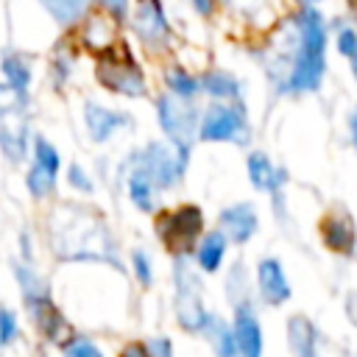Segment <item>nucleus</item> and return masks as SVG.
Returning a JSON list of instances; mask_svg holds the SVG:
<instances>
[{"label":"nucleus","instance_id":"obj_11","mask_svg":"<svg viewBox=\"0 0 357 357\" xmlns=\"http://www.w3.org/2000/svg\"><path fill=\"white\" fill-rule=\"evenodd\" d=\"M251 273H254V293H257L259 307L279 310L293 298V282L279 257H273V254L259 257Z\"/></svg>","mask_w":357,"mask_h":357},{"label":"nucleus","instance_id":"obj_22","mask_svg":"<svg viewBox=\"0 0 357 357\" xmlns=\"http://www.w3.org/2000/svg\"><path fill=\"white\" fill-rule=\"evenodd\" d=\"M28 315H31V321H33V326H36L39 337H42L45 343L56 346V349H59V343L73 332V326H70L67 315L56 307V301H53V298H45V301H39V304L28 307Z\"/></svg>","mask_w":357,"mask_h":357},{"label":"nucleus","instance_id":"obj_29","mask_svg":"<svg viewBox=\"0 0 357 357\" xmlns=\"http://www.w3.org/2000/svg\"><path fill=\"white\" fill-rule=\"evenodd\" d=\"M25 190L33 201H47L59 190V173H50L47 167L31 162L28 170H25Z\"/></svg>","mask_w":357,"mask_h":357},{"label":"nucleus","instance_id":"obj_23","mask_svg":"<svg viewBox=\"0 0 357 357\" xmlns=\"http://www.w3.org/2000/svg\"><path fill=\"white\" fill-rule=\"evenodd\" d=\"M159 81H162V89L176 95V98H184V100H201V81H198V73L190 70L184 61L178 59H165L162 70H159Z\"/></svg>","mask_w":357,"mask_h":357},{"label":"nucleus","instance_id":"obj_20","mask_svg":"<svg viewBox=\"0 0 357 357\" xmlns=\"http://www.w3.org/2000/svg\"><path fill=\"white\" fill-rule=\"evenodd\" d=\"M31 126H28V112L0 117V153L11 165H22L28 151H31Z\"/></svg>","mask_w":357,"mask_h":357},{"label":"nucleus","instance_id":"obj_24","mask_svg":"<svg viewBox=\"0 0 357 357\" xmlns=\"http://www.w3.org/2000/svg\"><path fill=\"white\" fill-rule=\"evenodd\" d=\"M223 298L229 307L240 304V301H257L254 293V273L248 271V265L243 259H231L223 268Z\"/></svg>","mask_w":357,"mask_h":357},{"label":"nucleus","instance_id":"obj_13","mask_svg":"<svg viewBox=\"0 0 357 357\" xmlns=\"http://www.w3.org/2000/svg\"><path fill=\"white\" fill-rule=\"evenodd\" d=\"M229 324L240 357H265V329L259 318V301H240L229 307Z\"/></svg>","mask_w":357,"mask_h":357},{"label":"nucleus","instance_id":"obj_16","mask_svg":"<svg viewBox=\"0 0 357 357\" xmlns=\"http://www.w3.org/2000/svg\"><path fill=\"white\" fill-rule=\"evenodd\" d=\"M245 178L251 184V190H257L259 195H273V192H284L290 184V170L279 162H273V156L262 148H251L245 153Z\"/></svg>","mask_w":357,"mask_h":357},{"label":"nucleus","instance_id":"obj_21","mask_svg":"<svg viewBox=\"0 0 357 357\" xmlns=\"http://www.w3.org/2000/svg\"><path fill=\"white\" fill-rule=\"evenodd\" d=\"M284 343L290 357H318L321 329L307 312H293L284 321Z\"/></svg>","mask_w":357,"mask_h":357},{"label":"nucleus","instance_id":"obj_2","mask_svg":"<svg viewBox=\"0 0 357 357\" xmlns=\"http://www.w3.org/2000/svg\"><path fill=\"white\" fill-rule=\"evenodd\" d=\"M50 229V245L59 262H95L109 265L114 271H126L117 243L95 209L75 206V204H59V209L50 212L47 220Z\"/></svg>","mask_w":357,"mask_h":357},{"label":"nucleus","instance_id":"obj_27","mask_svg":"<svg viewBox=\"0 0 357 357\" xmlns=\"http://www.w3.org/2000/svg\"><path fill=\"white\" fill-rule=\"evenodd\" d=\"M45 14L59 25V28H75L95 6V0H39Z\"/></svg>","mask_w":357,"mask_h":357},{"label":"nucleus","instance_id":"obj_18","mask_svg":"<svg viewBox=\"0 0 357 357\" xmlns=\"http://www.w3.org/2000/svg\"><path fill=\"white\" fill-rule=\"evenodd\" d=\"M201 81V98L206 100H245V81L220 64H209L198 70Z\"/></svg>","mask_w":357,"mask_h":357},{"label":"nucleus","instance_id":"obj_32","mask_svg":"<svg viewBox=\"0 0 357 357\" xmlns=\"http://www.w3.org/2000/svg\"><path fill=\"white\" fill-rule=\"evenodd\" d=\"M73 67H75V50H67V42H59L53 47V59H50V81L53 89H64L73 78Z\"/></svg>","mask_w":357,"mask_h":357},{"label":"nucleus","instance_id":"obj_8","mask_svg":"<svg viewBox=\"0 0 357 357\" xmlns=\"http://www.w3.org/2000/svg\"><path fill=\"white\" fill-rule=\"evenodd\" d=\"M139 50L151 59H173L176 50V28L167 17L165 0H131V11L126 20Z\"/></svg>","mask_w":357,"mask_h":357},{"label":"nucleus","instance_id":"obj_26","mask_svg":"<svg viewBox=\"0 0 357 357\" xmlns=\"http://www.w3.org/2000/svg\"><path fill=\"white\" fill-rule=\"evenodd\" d=\"M201 337L209 343L212 357H240L237 343H234V335H231V324L218 310L212 312V318H209V324H206V329H204Z\"/></svg>","mask_w":357,"mask_h":357},{"label":"nucleus","instance_id":"obj_38","mask_svg":"<svg viewBox=\"0 0 357 357\" xmlns=\"http://www.w3.org/2000/svg\"><path fill=\"white\" fill-rule=\"evenodd\" d=\"M95 6L103 8L106 14H112V17H114L117 22H123V25H126L128 11H131V0H95Z\"/></svg>","mask_w":357,"mask_h":357},{"label":"nucleus","instance_id":"obj_14","mask_svg":"<svg viewBox=\"0 0 357 357\" xmlns=\"http://www.w3.org/2000/svg\"><path fill=\"white\" fill-rule=\"evenodd\" d=\"M215 226L229 237L231 248H245L259 231V209L254 201L245 198L223 204L215 215Z\"/></svg>","mask_w":357,"mask_h":357},{"label":"nucleus","instance_id":"obj_7","mask_svg":"<svg viewBox=\"0 0 357 357\" xmlns=\"http://www.w3.org/2000/svg\"><path fill=\"white\" fill-rule=\"evenodd\" d=\"M95 81L109 95L126 100H145L151 98V81L142 61L134 56L128 42H120L114 50L95 59Z\"/></svg>","mask_w":357,"mask_h":357},{"label":"nucleus","instance_id":"obj_5","mask_svg":"<svg viewBox=\"0 0 357 357\" xmlns=\"http://www.w3.org/2000/svg\"><path fill=\"white\" fill-rule=\"evenodd\" d=\"M254 123L245 100H206L198 120V145L251 148Z\"/></svg>","mask_w":357,"mask_h":357},{"label":"nucleus","instance_id":"obj_36","mask_svg":"<svg viewBox=\"0 0 357 357\" xmlns=\"http://www.w3.org/2000/svg\"><path fill=\"white\" fill-rule=\"evenodd\" d=\"M20 337V318L11 307L0 304V349H8Z\"/></svg>","mask_w":357,"mask_h":357},{"label":"nucleus","instance_id":"obj_44","mask_svg":"<svg viewBox=\"0 0 357 357\" xmlns=\"http://www.w3.org/2000/svg\"><path fill=\"white\" fill-rule=\"evenodd\" d=\"M296 6H321L324 0H293Z\"/></svg>","mask_w":357,"mask_h":357},{"label":"nucleus","instance_id":"obj_34","mask_svg":"<svg viewBox=\"0 0 357 357\" xmlns=\"http://www.w3.org/2000/svg\"><path fill=\"white\" fill-rule=\"evenodd\" d=\"M64 178H67V187L81 192V195H92L95 192V178L89 176V170L78 162H70L67 170H64Z\"/></svg>","mask_w":357,"mask_h":357},{"label":"nucleus","instance_id":"obj_45","mask_svg":"<svg viewBox=\"0 0 357 357\" xmlns=\"http://www.w3.org/2000/svg\"><path fill=\"white\" fill-rule=\"evenodd\" d=\"M349 3H351V6H354V8H357V0H349Z\"/></svg>","mask_w":357,"mask_h":357},{"label":"nucleus","instance_id":"obj_19","mask_svg":"<svg viewBox=\"0 0 357 357\" xmlns=\"http://www.w3.org/2000/svg\"><path fill=\"white\" fill-rule=\"evenodd\" d=\"M229 251H231L229 237H226L218 226H212V229H206V231L201 234V240H198V245H195V251H192L190 259H192V265H195L204 276H215V273H220V271L226 268Z\"/></svg>","mask_w":357,"mask_h":357},{"label":"nucleus","instance_id":"obj_10","mask_svg":"<svg viewBox=\"0 0 357 357\" xmlns=\"http://www.w3.org/2000/svg\"><path fill=\"white\" fill-rule=\"evenodd\" d=\"M315 231H318L321 245L329 254H335L340 259H354L357 257V220L346 206L332 204L326 212H321V218L315 223Z\"/></svg>","mask_w":357,"mask_h":357},{"label":"nucleus","instance_id":"obj_31","mask_svg":"<svg viewBox=\"0 0 357 357\" xmlns=\"http://www.w3.org/2000/svg\"><path fill=\"white\" fill-rule=\"evenodd\" d=\"M59 354L61 357H106V351L100 349V343L92 335L75 332V329L59 343Z\"/></svg>","mask_w":357,"mask_h":357},{"label":"nucleus","instance_id":"obj_25","mask_svg":"<svg viewBox=\"0 0 357 357\" xmlns=\"http://www.w3.org/2000/svg\"><path fill=\"white\" fill-rule=\"evenodd\" d=\"M0 73H3V81L20 92L22 98H31V84H33V67L28 61L25 53L20 50H3L0 53Z\"/></svg>","mask_w":357,"mask_h":357},{"label":"nucleus","instance_id":"obj_42","mask_svg":"<svg viewBox=\"0 0 357 357\" xmlns=\"http://www.w3.org/2000/svg\"><path fill=\"white\" fill-rule=\"evenodd\" d=\"M346 315H349V321L357 326V290H354V293H349V301H346Z\"/></svg>","mask_w":357,"mask_h":357},{"label":"nucleus","instance_id":"obj_12","mask_svg":"<svg viewBox=\"0 0 357 357\" xmlns=\"http://www.w3.org/2000/svg\"><path fill=\"white\" fill-rule=\"evenodd\" d=\"M81 120H84V131H86L89 142H95V145L112 142L117 134L131 131L134 123H137L131 112L117 109V106H106V103L92 100V98L84 100V106H81Z\"/></svg>","mask_w":357,"mask_h":357},{"label":"nucleus","instance_id":"obj_9","mask_svg":"<svg viewBox=\"0 0 357 357\" xmlns=\"http://www.w3.org/2000/svg\"><path fill=\"white\" fill-rule=\"evenodd\" d=\"M126 156L151 178V184L156 187L159 195L178 190L184 184V178H187V170H190L178 159V153L173 151V145L165 137L162 139H148L145 145L131 148Z\"/></svg>","mask_w":357,"mask_h":357},{"label":"nucleus","instance_id":"obj_37","mask_svg":"<svg viewBox=\"0 0 357 357\" xmlns=\"http://www.w3.org/2000/svg\"><path fill=\"white\" fill-rule=\"evenodd\" d=\"M117 357H153V354H151L148 337H131L117 349Z\"/></svg>","mask_w":357,"mask_h":357},{"label":"nucleus","instance_id":"obj_40","mask_svg":"<svg viewBox=\"0 0 357 357\" xmlns=\"http://www.w3.org/2000/svg\"><path fill=\"white\" fill-rule=\"evenodd\" d=\"M184 3H187L190 11H192L198 20H204V22H209V20L218 17V0H184Z\"/></svg>","mask_w":357,"mask_h":357},{"label":"nucleus","instance_id":"obj_3","mask_svg":"<svg viewBox=\"0 0 357 357\" xmlns=\"http://www.w3.org/2000/svg\"><path fill=\"white\" fill-rule=\"evenodd\" d=\"M204 273L192 265L190 257L170 259V282H173V318L178 329L190 337H201L212 312L204 298Z\"/></svg>","mask_w":357,"mask_h":357},{"label":"nucleus","instance_id":"obj_39","mask_svg":"<svg viewBox=\"0 0 357 357\" xmlns=\"http://www.w3.org/2000/svg\"><path fill=\"white\" fill-rule=\"evenodd\" d=\"M148 346H151L153 357H178L176 354V343H173L170 335H153V337H148Z\"/></svg>","mask_w":357,"mask_h":357},{"label":"nucleus","instance_id":"obj_17","mask_svg":"<svg viewBox=\"0 0 357 357\" xmlns=\"http://www.w3.org/2000/svg\"><path fill=\"white\" fill-rule=\"evenodd\" d=\"M117 167H120L117 176H120V181H123V187H126L128 204H131L137 212H142V215H153V212L159 209V192H156V187L151 184V178H148L128 156H126Z\"/></svg>","mask_w":357,"mask_h":357},{"label":"nucleus","instance_id":"obj_35","mask_svg":"<svg viewBox=\"0 0 357 357\" xmlns=\"http://www.w3.org/2000/svg\"><path fill=\"white\" fill-rule=\"evenodd\" d=\"M28 106H31V98H22L6 81H0V117L22 114V112H28Z\"/></svg>","mask_w":357,"mask_h":357},{"label":"nucleus","instance_id":"obj_41","mask_svg":"<svg viewBox=\"0 0 357 357\" xmlns=\"http://www.w3.org/2000/svg\"><path fill=\"white\" fill-rule=\"evenodd\" d=\"M346 134H349V145H351V151L357 153V106L349 112V117H346Z\"/></svg>","mask_w":357,"mask_h":357},{"label":"nucleus","instance_id":"obj_1","mask_svg":"<svg viewBox=\"0 0 357 357\" xmlns=\"http://www.w3.org/2000/svg\"><path fill=\"white\" fill-rule=\"evenodd\" d=\"M329 17L321 6H296L268 33L254 61L273 98L318 95L329 70Z\"/></svg>","mask_w":357,"mask_h":357},{"label":"nucleus","instance_id":"obj_6","mask_svg":"<svg viewBox=\"0 0 357 357\" xmlns=\"http://www.w3.org/2000/svg\"><path fill=\"white\" fill-rule=\"evenodd\" d=\"M153 114L162 137L173 145L178 159L190 167L195 145H198V120H201V100H184L170 92L153 95Z\"/></svg>","mask_w":357,"mask_h":357},{"label":"nucleus","instance_id":"obj_30","mask_svg":"<svg viewBox=\"0 0 357 357\" xmlns=\"http://www.w3.org/2000/svg\"><path fill=\"white\" fill-rule=\"evenodd\" d=\"M128 271H131L134 282H137L142 290H151V287L156 284V262H153V257H151L148 248L137 245V248L128 251Z\"/></svg>","mask_w":357,"mask_h":357},{"label":"nucleus","instance_id":"obj_43","mask_svg":"<svg viewBox=\"0 0 357 357\" xmlns=\"http://www.w3.org/2000/svg\"><path fill=\"white\" fill-rule=\"evenodd\" d=\"M349 73H351V81H354V86H357V53L349 59Z\"/></svg>","mask_w":357,"mask_h":357},{"label":"nucleus","instance_id":"obj_28","mask_svg":"<svg viewBox=\"0 0 357 357\" xmlns=\"http://www.w3.org/2000/svg\"><path fill=\"white\" fill-rule=\"evenodd\" d=\"M329 39L335 45V53L349 61L357 53V22L346 14L329 17Z\"/></svg>","mask_w":357,"mask_h":357},{"label":"nucleus","instance_id":"obj_15","mask_svg":"<svg viewBox=\"0 0 357 357\" xmlns=\"http://www.w3.org/2000/svg\"><path fill=\"white\" fill-rule=\"evenodd\" d=\"M78 25H81V28H78L81 47L89 50L95 59L103 56V53H109V50H114V47L123 42V39H120L123 22H117L112 14H106V11L98 8V6H95Z\"/></svg>","mask_w":357,"mask_h":357},{"label":"nucleus","instance_id":"obj_4","mask_svg":"<svg viewBox=\"0 0 357 357\" xmlns=\"http://www.w3.org/2000/svg\"><path fill=\"white\" fill-rule=\"evenodd\" d=\"M151 218H153V237L170 259L192 257L201 234L206 231L204 206L195 201H181L176 206H159Z\"/></svg>","mask_w":357,"mask_h":357},{"label":"nucleus","instance_id":"obj_33","mask_svg":"<svg viewBox=\"0 0 357 357\" xmlns=\"http://www.w3.org/2000/svg\"><path fill=\"white\" fill-rule=\"evenodd\" d=\"M31 153H33L31 162L47 167L50 173H61V167H64V165H61V153H59V148H56L45 134H33V139H31Z\"/></svg>","mask_w":357,"mask_h":357}]
</instances>
